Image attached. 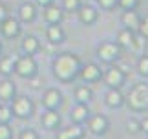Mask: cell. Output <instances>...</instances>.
Returning a JSON list of instances; mask_svg holds the SVG:
<instances>
[{"mask_svg":"<svg viewBox=\"0 0 148 139\" xmlns=\"http://www.w3.org/2000/svg\"><path fill=\"white\" fill-rule=\"evenodd\" d=\"M15 92H16V88L9 79L0 81V101H11L15 97Z\"/></svg>","mask_w":148,"mask_h":139,"instance_id":"18","label":"cell"},{"mask_svg":"<svg viewBox=\"0 0 148 139\" xmlns=\"http://www.w3.org/2000/svg\"><path fill=\"white\" fill-rule=\"evenodd\" d=\"M77 13H79V19H81L82 24H93L97 20V11L92 6H81Z\"/></svg>","mask_w":148,"mask_h":139,"instance_id":"16","label":"cell"},{"mask_svg":"<svg viewBox=\"0 0 148 139\" xmlns=\"http://www.w3.org/2000/svg\"><path fill=\"white\" fill-rule=\"evenodd\" d=\"M0 73L2 75H11V73H15V59L11 55H4V57H0Z\"/></svg>","mask_w":148,"mask_h":139,"instance_id":"23","label":"cell"},{"mask_svg":"<svg viewBox=\"0 0 148 139\" xmlns=\"http://www.w3.org/2000/svg\"><path fill=\"white\" fill-rule=\"evenodd\" d=\"M128 106L135 112H145L148 110V84H135L128 94Z\"/></svg>","mask_w":148,"mask_h":139,"instance_id":"2","label":"cell"},{"mask_svg":"<svg viewBox=\"0 0 148 139\" xmlns=\"http://www.w3.org/2000/svg\"><path fill=\"white\" fill-rule=\"evenodd\" d=\"M11 117H13V112H11V108H9V106H2V104H0V123L9 125Z\"/></svg>","mask_w":148,"mask_h":139,"instance_id":"25","label":"cell"},{"mask_svg":"<svg viewBox=\"0 0 148 139\" xmlns=\"http://www.w3.org/2000/svg\"><path fill=\"white\" fill-rule=\"evenodd\" d=\"M0 31H2L4 37L13 39L20 33V22L16 19H13V17H5V19L0 22Z\"/></svg>","mask_w":148,"mask_h":139,"instance_id":"10","label":"cell"},{"mask_svg":"<svg viewBox=\"0 0 148 139\" xmlns=\"http://www.w3.org/2000/svg\"><path fill=\"white\" fill-rule=\"evenodd\" d=\"M0 51H2V44H0Z\"/></svg>","mask_w":148,"mask_h":139,"instance_id":"38","label":"cell"},{"mask_svg":"<svg viewBox=\"0 0 148 139\" xmlns=\"http://www.w3.org/2000/svg\"><path fill=\"white\" fill-rule=\"evenodd\" d=\"M134 35H135V31H132V30H128V28H124V30H121L119 31V35H117V46L119 48H132V44H134Z\"/></svg>","mask_w":148,"mask_h":139,"instance_id":"19","label":"cell"},{"mask_svg":"<svg viewBox=\"0 0 148 139\" xmlns=\"http://www.w3.org/2000/svg\"><path fill=\"white\" fill-rule=\"evenodd\" d=\"M102 77H104L108 88H121L126 81V72L119 66H110L106 70V73H102Z\"/></svg>","mask_w":148,"mask_h":139,"instance_id":"6","label":"cell"},{"mask_svg":"<svg viewBox=\"0 0 148 139\" xmlns=\"http://www.w3.org/2000/svg\"><path fill=\"white\" fill-rule=\"evenodd\" d=\"M64 130H66V134H68V137H70V139H82L84 137L82 125H75V123H73L71 126H68V128H64Z\"/></svg>","mask_w":148,"mask_h":139,"instance_id":"24","label":"cell"},{"mask_svg":"<svg viewBox=\"0 0 148 139\" xmlns=\"http://www.w3.org/2000/svg\"><path fill=\"white\" fill-rule=\"evenodd\" d=\"M137 33L143 35L145 39H148V17H145V19H141L139 22V28H137Z\"/></svg>","mask_w":148,"mask_h":139,"instance_id":"30","label":"cell"},{"mask_svg":"<svg viewBox=\"0 0 148 139\" xmlns=\"http://www.w3.org/2000/svg\"><path fill=\"white\" fill-rule=\"evenodd\" d=\"M22 50H24V53H27V55H35L37 51L40 50V42H38L37 37L27 35V37L22 40Z\"/></svg>","mask_w":148,"mask_h":139,"instance_id":"20","label":"cell"},{"mask_svg":"<svg viewBox=\"0 0 148 139\" xmlns=\"http://www.w3.org/2000/svg\"><path fill=\"white\" fill-rule=\"evenodd\" d=\"M38 4L42 6V8H46V6H49V4H53V0H37Z\"/></svg>","mask_w":148,"mask_h":139,"instance_id":"37","label":"cell"},{"mask_svg":"<svg viewBox=\"0 0 148 139\" xmlns=\"http://www.w3.org/2000/svg\"><path fill=\"white\" fill-rule=\"evenodd\" d=\"M57 139H70L66 134V130H60V132H57Z\"/></svg>","mask_w":148,"mask_h":139,"instance_id":"36","label":"cell"},{"mask_svg":"<svg viewBox=\"0 0 148 139\" xmlns=\"http://www.w3.org/2000/svg\"><path fill=\"white\" fill-rule=\"evenodd\" d=\"M0 139H11V128H9V125L0 123Z\"/></svg>","mask_w":148,"mask_h":139,"instance_id":"32","label":"cell"},{"mask_svg":"<svg viewBox=\"0 0 148 139\" xmlns=\"http://www.w3.org/2000/svg\"><path fill=\"white\" fill-rule=\"evenodd\" d=\"M81 6H82L81 0H64V2H62V8L66 11H79Z\"/></svg>","mask_w":148,"mask_h":139,"instance_id":"28","label":"cell"},{"mask_svg":"<svg viewBox=\"0 0 148 139\" xmlns=\"http://www.w3.org/2000/svg\"><path fill=\"white\" fill-rule=\"evenodd\" d=\"M75 99H77V103H84V104H88L90 101L93 99V92H92V88H90L88 84H81V86H77V90H75Z\"/></svg>","mask_w":148,"mask_h":139,"instance_id":"22","label":"cell"},{"mask_svg":"<svg viewBox=\"0 0 148 139\" xmlns=\"http://www.w3.org/2000/svg\"><path fill=\"white\" fill-rule=\"evenodd\" d=\"M35 17H37V9H35V6H33L31 2H24L20 6L18 19L22 22H31V20H35Z\"/></svg>","mask_w":148,"mask_h":139,"instance_id":"17","label":"cell"},{"mask_svg":"<svg viewBox=\"0 0 148 139\" xmlns=\"http://www.w3.org/2000/svg\"><path fill=\"white\" fill-rule=\"evenodd\" d=\"M141 132H146L148 134V117L141 121Z\"/></svg>","mask_w":148,"mask_h":139,"instance_id":"35","label":"cell"},{"mask_svg":"<svg viewBox=\"0 0 148 139\" xmlns=\"http://www.w3.org/2000/svg\"><path fill=\"white\" fill-rule=\"evenodd\" d=\"M104 103H106V106H110V108H121L123 104L126 103V99H124V95L121 94L119 88H110L104 95Z\"/></svg>","mask_w":148,"mask_h":139,"instance_id":"11","label":"cell"},{"mask_svg":"<svg viewBox=\"0 0 148 139\" xmlns=\"http://www.w3.org/2000/svg\"><path fill=\"white\" fill-rule=\"evenodd\" d=\"M71 121L75 125H82V123H86L88 117H90V108H88V104H84V103H77L75 104V108L71 110Z\"/></svg>","mask_w":148,"mask_h":139,"instance_id":"13","label":"cell"},{"mask_svg":"<svg viewBox=\"0 0 148 139\" xmlns=\"http://www.w3.org/2000/svg\"><path fill=\"white\" fill-rule=\"evenodd\" d=\"M60 123V115L57 114V110H48L46 114L42 115V125H44V128H49V130H53L57 128Z\"/></svg>","mask_w":148,"mask_h":139,"instance_id":"21","label":"cell"},{"mask_svg":"<svg viewBox=\"0 0 148 139\" xmlns=\"http://www.w3.org/2000/svg\"><path fill=\"white\" fill-rule=\"evenodd\" d=\"M46 35H48V40L51 44H62L66 40V33L62 30V26H59V24H49Z\"/></svg>","mask_w":148,"mask_h":139,"instance_id":"15","label":"cell"},{"mask_svg":"<svg viewBox=\"0 0 148 139\" xmlns=\"http://www.w3.org/2000/svg\"><path fill=\"white\" fill-rule=\"evenodd\" d=\"M108 126H110V123H108V119H106V115H92V117H88V128L92 134L95 136H102V134H106V130H108Z\"/></svg>","mask_w":148,"mask_h":139,"instance_id":"8","label":"cell"},{"mask_svg":"<svg viewBox=\"0 0 148 139\" xmlns=\"http://www.w3.org/2000/svg\"><path fill=\"white\" fill-rule=\"evenodd\" d=\"M5 17H9V15H8V9H5L4 4H0V22H2Z\"/></svg>","mask_w":148,"mask_h":139,"instance_id":"34","label":"cell"},{"mask_svg":"<svg viewBox=\"0 0 148 139\" xmlns=\"http://www.w3.org/2000/svg\"><path fill=\"white\" fill-rule=\"evenodd\" d=\"M18 139H38V134L33 128H26V130H22L20 132V136Z\"/></svg>","mask_w":148,"mask_h":139,"instance_id":"31","label":"cell"},{"mask_svg":"<svg viewBox=\"0 0 148 139\" xmlns=\"http://www.w3.org/2000/svg\"><path fill=\"white\" fill-rule=\"evenodd\" d=\"M44 20L48 24H60L62 20V9L55 4H49L44 8Z\"/></svg>","mask_w":148,"mask_h":139,"instance_id":"14","label":"cell"},{"mask_svg":"<svg viewBox=\"0 0 148 139\" xmlns=\"http://www.w3.org/2000/svg\"><path fill=\"white\" fill-rule=\"evenodd\" d=\"M15 73L22 79H33L38 73V66L33 55H22L18 59H15Z\"/></svg>","mask_w":148,"mask_h":139,"instance_id":"3","label":"cell"},{"mask_svg":"<svg viewBox=\"0 0 148 139\" xmlns=\"http://www.w3.org/2000/svg\"><path fill=\"white\" fill-rule=\"evenodd\" d=\"M82 62L75 53H60L53 61V73L62 83H70L79 75Z\"/></svg>","mask_w":148,"mask_h":139,"instance_id":"1","label":"cell"},{"mask_svg":"<svg viewBox=\"0 0 148 139\" xmlns=\"http://www.w3.org/2000/svg\"><path fill=\"white\" fill-rule=\"evenodd\" d=\"M82 139H84V137H82Z\"/></svg>","mask_w":148,"mask_h":139,"instance_id":"39","label":"cell"},{"mask_svg":"<svg viewBox=\"0 0 148 139\" xmlns=\"http://www.w3.org/2000/svg\"><path fill=\"white\" fill-rule=\"evenodd\" d=\"M121 20H123L124 28H128V30H132V31L137 33V28H139V22H141V15L135 9H126L123 13Z\"/></svg>","mask_w":148,"mask_h":139,"instance_id":"12","label":"cell"},{"mask_svg":"<svg viewBox=\"0 0 148 139\" xmlns=\"http://www.w3.org/2000/svg\"><path fill=\"white\" fill-rule=\"evenodd\" d=\"M137 70L141 75L148 77V55H141L139 61H137Z\"/></svg>","mask_w":148,"mask_h":139,"instance_id":"26","label":"cell"},{"mask_svg":"<svg viewBox=\"0 0 148 139\" xmlns=\"http://www.w3.org/2000/svg\"><path fill=\"white\" fill-rule=\"evenodd\" d=\"M62 103V94L57 88H48L44 92L42 97V104L46 106V110H57Z\"/></svg>","mask_w":148,"mask_h":139,"instance_id":"9","label":"cell"},{"mask_svg":"<svg viewBox=\"0 0 148 139\" xmlns=\"http://www.w3.org/2000/svg\"><path fill=\"white\" fill-rule=\"evenodd\" d=\"M139 4V0H117V6H121V8L126 11V9H135Z\"/></svg>","mask_w":148,"mask_h":139,"instance_id":"29","label":"cell"},{"mask_svg":"<svg viewBox=\"0 0 148 139\" xmlns=\"http://www.w3.org/2000/svg\"><path fill=\"white\" fill-rule=\"evenodd\" d=\"M119 46L117 42H112V40H106V42H101L97 46V57L101 59V62H106V64H112V62L117 61L119 57Z\"/></svg>","mask_w":148,"mask_h":139,"instance_id":"4","label":"cell"},{"mask_svg":"<svg viewBox=\"0 0 148 139\" xmlns=\"http://www.w3.org/2000/svg\"><path fill=\"white\" fill-rule=\"evenodd\" d=\"M13 106H11V112L13 115H16L18 119H26L33 114V103L31 99H27L26 95H18V97H13Z\"/></svg>","mask_w":148,"mask_h":139,"instance_id":"5","label":"cell"},{"mask_svg":"<svg viewBox=\"0 0 148 139\" xmlns=\"http://www.w3.org/2000/svg\"><path fill=\"white\" fill-rule=\"evenodd\" d=\"M79 77H81L84 83H95V81H99L102 77V70H101V66L95 64V62H88V64L81 66Z\"/></svg>","mask_w":148,"mask_h":139,"instance_id":"7","label":"cell"},{"mask_svg":"<svg viewBox=\"0 0 148 139\" xmlns=\"http://www.w3.org/2000/svg\"><path fill=\"white\" fill-rule=\"evenodd\" d=\"M101 8H104V9H112L113 6L117 4V0H97Z\"/></svg>","mask_w":148,"mask_h":139,"instance_id":"33","label":"cell"},{"mask_svg":"<svg viewBox=\"0 0 148 139\" xmlns=\"http://www.w3.org/2000/svg\"><path fill=\"white\" fill-rule=\"evenodd\" d=\"M126 130L130 132V134H139L141 132V121L137 119H128V123H126Z\"/></svg>","mask_w":148,"mask_h":139,"instance_id":"27","label":"cell"}]
</instances>
